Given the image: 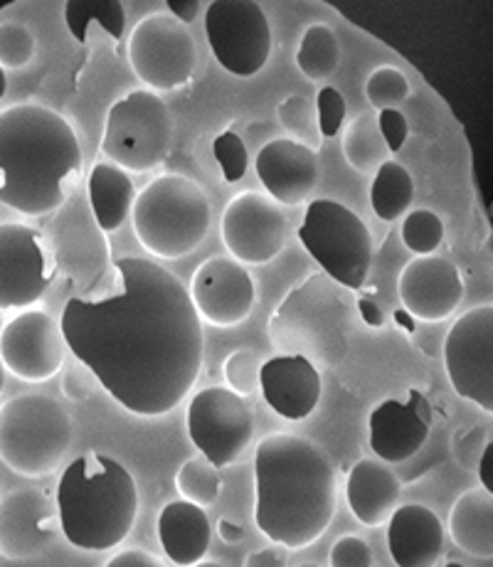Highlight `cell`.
I'll use <instances>...</instances> for the list:
<instances>
[{
	"label": "cell",
	"instance_id": "35",
	"mask_svg": "<svg viewBox=\"0 0 493 567\" xmlns=\"http://www.w3.org/2000/svg\"><path fill=\"white\" fill-rule=\"evenodd\" d=\"M38 38L20 20H3L0 23V68L23 70L35 60Z\"/></svg>",
	"mask_w": 493,
	"mask_h": 567
},
{
	"label": "cell",
	"instance_id": "45",
	"mask_svg": "<svg viewBox=\"0 0 493 567\" xmlns=\"http://www.w3.org/2000/svg\"><path fill=\"white\" fill-rule=\"evenodd\" d=\"M104 567H166V565H163V560L148 550L129 548V550L116 553Z\"/></svg>",
	"mask_w": 493,
	"mask_h": 567
},
{
	"label": "cell",
	"instance_id": "40",
	"mask_svg": "<svg viewBox=\"0 0 493 567\" xmlns=\"http://www.w3.org/2000/svg\"><path fill=\"white\" fill-rule=\"evenodd\" d=\"M486 432L481 427H462L454 432L452 437V456L454 462L466 468V472H476L481 456H484L486 450Z\"/></svg>",
	"mask_w": 493,
	"mask_h": 567
},
{
	"label": "cell",
	"instance_id": "50",
	"mask_svg": "<svg viewBox=\"0 0 493 567\" xmlns=\"http://www.w3.org/2000/svg\"><path fill=\"white\" fill-rule=\"evenodd\" d=\"M6 92H8V80H6V70L0 68V100H3L6 96Z\"/></svg>",
	"mask_w": 493,
	"mask_h": 567
},
{
	"label": "cell",
	"instance_id": "26",
	"mask_svg": "<svg viewBox=\"0 0 493 567\" xmlns=\"http://www.w3.org/2000/svg\"><path fill=\"white\" fill-rule=\"evenodd\" d=\"M449 536L471 558H493V494L481 486L464 491L449 511Z\"/></svg>",
	"mask_w": 493,
	"mask_h": 567
},
{
	"label": "cell",
	"instance_id": "49",
	"mask_svg": "<svg viewBox=\"0 0 493 567\" xmlns=\"http://www.w3.org/2000/svg\"><path fill=\"white\" fill-rule=\"evenodd\" d=\"M217 536H220L227 545H235L245 538V528L239 523L229 520V518H220L217 520Z\"/></svg>",
	"mask_w": 493,
	"mask_h": 567
},
{
	"label": "cell",
	"instance_id": "23",
	"mask_svg": "<svg viewBox=\"0 0 493 567\" xmlns=\"http://www.w3.org/2000/svg\"><path fill=\"white\" fill-rule=\"evenodd\" d=\"M388 550L398 567H434L444 550V526L432 508L398 506L388 520Z\"/></svg>",
	"mask_w": 493,
	"mask_h": 567
},
{
	"label": "cell",
	"instance_id": "41",
	"mask_svg": "<svg viewBox=\"0 0 493 567\" xmlns=\"http://www.w3.org/2000/svg\"><path fill=\"white\" fill-rule=\"evenodd\" d=\"M331 567H372L370 545L358 536H343L333 543Z\"/></svg>",
	"mask_w": 493,
	"mask_h": 567
},
{
	"label": "cell",
	"instance_id": "6",
	"mask_svg": "<svg viewBox=\"0 0 493 567\" xmlns=\"http://www.w3.org/2000/svg\"><path fill=\"white\" fill-rule=\"evenodd\" d=\"M131 220L146 252L161 259H183L193 255L210 233L213 210L195 181L178 173H163L136 195Z\"/></svg>",
	"mask_w": 493,
	"mask_h": 567
},
{
	"label": "cell",
	"instance_id": "42",
	"mask_svg": "<svg viewBox=\"0 0 493 567\" xmlns=\"http://www.w3.org/2000/svg\"><path fill=\"white\" fill-rule=\"evenodd\" d=\"M378 126H380L382 138H386V144L390 148V154H400L410 136L408 116H404L400 109H382V112H378Z\"/></svg>",
	"mask_w": 493,
	"mask_h": 567
},
{
	"label": "cell",
	"instance_id": "44",
	"mask_svg": "<svg viewBox=\"0 0 493 567\" xmlns=\"http://www.w3.org/2000/svg\"><path fill=\"white\" fill-rule=\"evenodd\" d=\"M289 555L281 545H267V548L251 550L245 560V567H287Z\"/></svg>",
	"mask_w": 493,
	"mask_h": 567
},
{
	"label": "cell",
	"instance_id": "32",
	"mask_svg": "<svg viewBox=\"0 0 493 567\" xmlns=\"http://www.w3.org/2000/svg\"><path fill=\"white\" fill-rule=\"evenodd\" d=\"M175 488L183 501H191L195 506H213L223 491V478L217 466L207 456L197 454L185 460L175 474Z\"/></svg>",
	"mask_w": 493,
	"mask_h": 567
},
{
	"label": "cell",
	"instance_id": "36",
	"mask_svg": "<svg viewBox=\"0 0 493 567\" xmlns=\"http://www.w3.org/2000/svg\"><path fill=\"white\" fill-rule=\"evenodd\" d=\"M410 96V80L402 70L392 68V64H382V68L372 70L366 82V100L368 104L382 112V109H394Z\"/></svg>",
	"mask_w": 493,
	"mask_h": 567
},
{
	"label": "cell",
	"instance_id": "12",
	"mask_svg": "<svg viewBox=\"0 0 493 567\" xmlns=\"http://www.w3.org/2000/svg\"><path fill=\"white\" fill-rule=\"evenodd\" d=\"M444 368L459 398L493 414V303L469 309L452 323Z\"/></svg>",
	"mask_w": 493,
	"mask_h": 567
},
{
	"label": "cell",
	"instance_id": "51",
	"mask_svg": "<svg viewBox=\"0 0 493 567\" xmlns=\"http://www.w3.org/2000/svg\"><path fill=\"white\" fill-rule=\"evenodd\" d=\"M6 365H3V358H0V395H3V390H6Z\"/></svg>",
	"mask_w": 493,
	"mask_h": 567
},
{
	"label": "cell",
	"instance_id": "31",
	"mask_svg": "<svg viewBox=\"0 0 493 567\" xmlns=\"http://www.w3.org/2000/svg\"><path fill=\"white\" fill-rule=\"evenodd\" d=\"M343 156L348 161V166L358 173H363V176L376 173L382 163L390 161L392 154L386 144V138L380 134L378 116L363 114L346 128Z\"/></svg>",
	"mask_w": 493,
	"mask_h": 567
},
{
	"label": "cell",
	"instance_id": "33",
	"mask_svg": "<svg viewBox=\"0 0 493 567\" xmlns=\"http://www.w3.org/2000/svg\"><path fill=\"white\" fill-rule=\"evenodd\" d=\"M277 118L281 128L287 134L299 141V144L309 146L316 151V146L321 144V128L319 122H316V106H311L309 100H304L299 94H291L277 106Z\"/></svg>",
	"mask_w": 493,
	"mask_h": 567
},
{
	"label": "cell",
	"instance_id": "9",
	"mask_svg": "<svg viewBox=\"0 0 493 567\" xmlns=\"http://www.w3.org/2000/svg\"><path fill=\"white\" fill-rule=\"evenodd\" d=\"M299 243L323 275L350 291L363 289L372 261V235L350 207L326 198L314 200L306 207Z\"/></svg>",
	"mask_w": 493,
	"mask_h": 567
},
{
	"label": "cell",
	"instance_id": "48",
	"mask_svg": "<svg viewBox=\"0 0 493 567\" xmlns=\"http://www.w3.org/2000/svg\"><path fill=\"white\" fill-rule=\"evenodd\" d=\"M476 474H479L481 486H484L489 494H493V442L486 444V450H484V456H481Z\"/></svg>",
	"mask_w": 493,
	"mask_h": 567
},
{
	"label": "cell",
	"instance_id": "2",
	"mask_svg": "<svg viewBox=\"0 0 493 567\" xmlns=\"http://www.w3.org/2000/svg\"><path fill=\"white\" fill-rule=\"evenodd\" d=\"M336 468L314 442L277 432L255 452V523L287 550L309 548L336 516Z\"/></svg>",
	"mask_w": 493,
	"mask_h": 567
},
{
	"label": "cell",
	"instance_id": "13",
	"mask_svg": "<svg viewBox=\"0 0 493 567\" xmlns=\"http://www.w3.org/2000/svg\"><path fill=\"white\" fill-rule=\"evenodd\" d=\"M188 434L217 468L235 464L255 437V412L229 388H205L188 405Z\"/></svg>",
	"mask_w": 493,
	"mask_h": 567
},
{
	"label": "cell",
	"instance_id": "53",
	"mask_svg": "<svg viewBox=\"0 0 493 567\" xmlns=\"http://www.w3.org/2000/svg\"><path fill=\"white\" fill-rule=\"evenodd\" d=\"M444 567H466V565H462V563H449V565H444Z\"/></svg>",
	"mask_w": 493,
	"mask_h": 567
},
{
	"label": "cell",
	"instance_id": "52",
	"mask_svg": "<svg viewBox=\"0 0 493 567\" xmlns=\"http://www.w3.org/2000/svg\"><path fill=\"white\" fill-rule=\"evenodd\" d=\"M193 567H225V565H220V563H215V560H201L197 565H193Z\"/></svg>",
	"mask_w": 493,
	"mask_h": 567
},
{
	"label": "cell",
	"instance_id": "39",
	"mask_svg": "<svg viewBox=\"0 0 493 567\" xmlns=\"http://www.w3.org/2000/svg\"><path fill=\"white\" fill-rule=\"evenodd\" d=\"M316 122H319L321 136L323 138H333L341 134V128L346 124V114L348 106L343 94L336 90V86H321L319 94H316Z\"/></svg>",
	"mask_w": 493,
	"mask_h": 567
},
{
	"label": "cell",
	"instance_id": "11",
	"mask_svg": "<svg viewBox=\"0 0 493 567\" xmlns=\"http://www.w3.org/2000/svg\"><path fill=\"white\" fill-rule=\"evenodd\" d=\"M129 64L156 92L188 84L197 64V45L188 25L163 10L141 18L129 35Z\"/></svg>",
	"mask_w": 493,
	"mask_h": 567
},
{
	"label": "cell",
	"instance_id": "54",
	"mask_svg": "<svg viewBox=\"0 0 493 567\" xmlns=\"http://www.w3.org/2000/svg\"><path fill=\"white\" fill-rule=\"evenodd\" d=\"M299 567H321V565H299Z\"/></svg>",
	"mask_w": 493,
	"mask_h": 567
},
{
	"label": "cell",
	"instance_id": "10",
	"mask_svg": "<svg viewBox=\"0 0 493 567\" xmlns=\"http://www.w3.org/2000/svg\"><path fill=\"white\" fill-rule=\"evenodd\" d=\"M205 35L217 64L235 78L249 80L267 68L271 25L257 0H210Z\"/></svg>",
	"mask_w": 493,
	"mask_h": 567
},
{
	"label": "cell",
	"instance_id": "25",
	"mask_svg": "<svg viewBox=\"0 0 493 567\" xmlns=\"http://www.w3.org/2000/svg\"><path fill=\"white\" fill-rule=\"evenodd\" d=\"M158 540L171 563L193 567L205 560L210 550V518L203 506H195L191 501H171L158 514Z\"/></svg>",
	"mask_w": 493,
	"mask_h": 567
},
{
	"label": "cell",
	"instance_id": "34",
	"mask_svg": "<svg viewBox=\"0 0 493 567\" xmlns=\"http://www.w3.org/2000/svg\"><path fill=\"white\" fill-rule=\"evenodd\" d=\"M402 243L412 255H434L444 243V223L432 210H412L402 223Z\"/></svg>",
	"mask_w": 493,
	"mask_h": 567
},
{
	"label": "cell",
	"instance_id": "19",
	"mask_svg": "<svg viewBox=\"0 0 493 567\" xmlns=\"http://www.w3.org/2000/svg\"><path fill=\"white\" fill-rule=\"evenodd\" d=\"M398 293L412 319L440 323L454 316L464 301V279L452 259L436 255L414 257L400 271Z\"/></svg>",
	"mask_w": 493,
	"mask_h": 567
},
{
	"label": "cell",
	"instance_id": "8",
	"mask_svg": "<svg viewBox=\"0 0 493 567\" xmlns=\"http://www.w3.org/2000/svg\"><path fill=\"white\" fill-rule=\"evenodd\" d=\"M173 114L156 92L134 90L106 112L102 154L126 173H146L168 158Z\"/></svg>",
	"mask_w": 493,
	"mask_h": 567
},
{
	"label": "cell",
	"instance_id": "14",
	"mask_svg": "<svg viewBox=\"0 0 493 567\" xmlns=\"http://www.w3.org/2000/svg\"><path fill=\"white\" fill-rule=\"evenodd\" d=\"M220 237L227 252L243 265H267L287 247L289 220L269 195L245 190L227 203Z\"/></svg>",
	"mask_w": 493,
	"mask_h": 567
},
{
	"label": "cell",
	"instance_id": "29",
	"mask_svg": "<svg viewBox=\"0 0 493 567\" xmlns=\"http://www.w3.org/2000/svg\"><path fill=\"white\" fill-rule=\"evenodd\" d=\"M62 20L76 42L86 40L92 23H96L114 40H122L126 28V8L124 0H64Z\"/></svg>",
	"mask_w": 493,
	"mask_h": 567
},
{
	"label": "cell",
	"instance_id": "18",
	"mask_svg": "<svg viewBox=\"0 0 493 567\" xmlns=\"http://www.w3.org/2000/svg\"><path fill=\"white\" fill-rule=\"evenodd\" d=\"M60 516L45 491L16 488L0 498V558L28 563L58 536Z\"/></svg>",
	"mask_w": 493,
	"mask_h": 567
},
{
	"label": "cell",
	"instance_id": "24",
	"mask_svg": "<svg viewBox=\"0 0 493 567\" xmlns=\"http://www.w3.org/2000/svg\"><path fill=\"white\" fill-rule=\"evenodd\" d=\"M402 496L400 478L376 460H360L348 474V508L363 526L378 528L392 518Z\"/></svg>",
	"mask_w": 493,
	"mask_h": 567
},
{
	"label": "cell",
	"instance_id": "7",
	"mask_svg": "<svg viewBox=\"0 0 493 567\" xmlns=\"http://www.w3.org/2000/svg\"><path fill=\"white\" fill-rule=\"evenodd\" d=\"M74 440L70 412L40 392H23L0 405V462L25 478L58 472Z\"/></svg>",
	"mask_w": 493,
	"mask_h": 567
},
{
	"label": "cell",
	"instance_id": "4",
	"mask_svg": "<svg viewBox=\"0 0 493 567\" xmlns=\"http://www.w3.org/2000/svg\"><path fill=\"white\" fill-rule=\"evenodd\" d=\"M60 528L70 545L104 553L122 545L138 516V488L124 464L86 452L64 466L58 482Z\"/></svg>",
	"mask_w": 493,
	"mask_h": 567
},
{
	"label": "cell",
	"instance_id": "15",
	"mask_svg": "<svg viewBox=\"0 0 493 567\" xmlns=\"http://www.w3.org/2000/svg\"><path fill=\"white\" fill-rule=\"evenodd\" d=\"M68 353L62 323L48 311L25 309L0 331V358L10 375L23 383H45L60 373Z\"/></svg>",
	"mask_w": 493,
	"mask_h": 567
},
{
	"label": "cell",
	"instance_id": "17",
	"mask_svg": "<svg viewBox=\"0 0 493 567\" xmlns=\"http://www.w3.org/2000/svg\"><path fill=\"white\" fill-rule=\"evenodd\" d=\"M188 291L201 319L217 329H233L247 321L257 297L255 281L235 257L205 259L195 269Z\"/></svg>",
	"mask_w": 493,
	"mask_h": 567
},
{
	"label": "cell",
	"instance_id": "20",
	"mask_svg": "<svg viewBox=\"0 0 493 567\" xmlns=\"http://www.w3.org/2000/svg\"><path fill=\"white\" fill-rule=\"evenodd\" d=\"M368 427L370 450L382 462H408L430 437V402L420 390H410L408 402L382 400L372 408Z\"/></svg>",
	"mask_w": 493,
	"mask_h": 567
},
{
	"label": "cell",
	"instance_id": "5",
	"mask_svg": "<svg viewBox=\"0 0 493 567\" xmlns=\"http://www.w3.org/2000/svg\"><path fill=\"white\" fill-rule=\"evenodd\" d=\"M358 316L353 291L328 275H311L271 313V346L281 355H304L316 368H333L346 361Z\"/></svg>",
	"mask_w": 493,
	"mask_h": 567
},
{
	"label": "cell",
	"instance_id": "38",
	"mask_svg": "<svg viewBox=\"0 0 493 567\" xmlns=\"http://www.w3.org/2000/svg\"><path fill=\"white\" fill-rule=\"evenodd\" d=\"M223 370H225L227 388L235 390L237 395L247 398L259 388L261 363H259V358L255 353L247 351V348H239V351L229 353Z\"/></svg>",
	"mask_w": 493,
	"mask_h": 567
},
{
	"label": "cell",
	"instance_id": "16",
	"mask_svg": "<svg viewBox=\"0 0 493 567\" xmlns=\"http://www.w3.org/2000/svg\"><path fill=\"white\" fill-rule=\"evenodd\" d=\"M52 281L48 247L23 223H0V311L30 309Z\"/></svg>",
	"mask_w": 493,
	"mask_h": 567
},
{
	"label": "cell",
	"instance_id": "47",
	"mask_svg": "<svg viewBox=\"0 0 493 567\" xmlns=\"http://www.w3.org/2000/svg\"><path fill=\"white\" fill-rule=\"evenodd\" d=\"M358 313L360 321L370 326V329H382V323H386V316H382L380 307L368 297H358Z\"/></svg>",
	"mask_w": 493,
	"mask_h": 567
},
{
	"label": "cell",
	"instance_id": "28",
	"mask_svg": "<svg viewBox=\"0 0 493 567\" xmlns=\"http://www.w3.org/2000/svg\"><path fill=\"white\" fill-rule=\"evenodd\" d=\"M414 200V181L398 161H386L372 173L370 205L382 223H394L410 210Z\"/></svg>",
	"mask_w": 493,
	"mask_h": 567
},
{
	"label": "cell",
	"instance_id": "37",
	"mask_svg": "<svg viewBox=\"0 0 493 567\" xmlns=\"http://www.w3.org/2000/svg\"><path fill=\"white\" fill-rule=\"evenodd\" d=\"M213 154L227 183H237L247 176V168H249L247 146L235 131H223V134L215 136Z\"/></svg>",
	"mask_w": 493,
	"mask_h": 567
},
{
	"label": "cell",
	"instance_id": "3",
	"mask_svg": "<svg viewBox=\"0 0 493 567\" xmlns=\"http://www.w3.org/2000/svg\"><path fill=\"white\" fill-rule=\"evenodd\" d=\"M80 166V138L60 112L35 102L0 109V205L25 217L60 210Z\"/></svg>",
	"mask_w": 493,
	"mask_h": 567
},
{
	"label": "cell",
	"instance_id": "27",
	"mask_svg": "<svg viewBox=\"0 0 493 567\" xmlns=\"http://www.w3.org/2000/svg\"><path fill=\"white\" fill-rule=\"evenodd\" d=\"M86 190H90L92 215L102 233H116L129 220L131 213H134V181L129 178L124 168L114 166L112 161L96 163L90 173Z\"/></svg>",
	"mask_w": 493,
	"mask_h": 567
},
{
	"label": "cell",
	"instance_id": "22",
	"mask_svg": "<svg viewBox=\"0 0 493 567\" xmlns=\"http://www.w3.org/2000/svg\"><path fill=\"white\" fill-rule=\"evenodd\" d=\"M259 388L267 405L284 420L299 422L321 400V373L304 355H277L261 363Z\"/></svg>",
	"mask_w": 493,
	"mask_h": 567
},
{
	"label": "cell",
	"instance_id": "1",
	"mask_svg": "<svg viewBox=\"0 0 493 567\" xmlns=\"http://www.w3.org/2000/svg\"><path fill=\"white\" fill-rule=\"evenodd\" d=\"M114 267L122 293L64 303V341L124 410L161 417L181 405L201 375L203 319L191 291L158 261L124 257Z\"/></svg>",
	"mask_w": 493,
	"mask_h": 567
},
{
	"label": "cell",
	"instance_id": "21",
	"mask_svg": "<svg viewBox=\"0 0 493 567\" xmlns=\"http://www.w3.org/2000/svg\"><path fill=\"white\" fill-rule=\"evenodd\" d=\"M259 183L279 205H301L311 198L321 168L316 151L294 138H271L255 158Z\"/></svg>",
	"mask_w": 493,
	"mask_h": 567
},
{
	"label": "cell",
	"instance_id": "30",
	"mask_svg": "<svg viewBox=\"0 0 493 567\" xmlns=\"http://www.w3.org/2000/svg\"><path fill=\"white\" fill-rule=\"evenodd\" d=\"M296 68L309 82L331 80L341 64V42L326 23H314L301 32L299 50H296Z\"/></svg>",
	"mask_w": 493,
	"mask_h": 567
},
{
	"label": "cell",
	"instance_id": "43",
	"mask_svg": "<svg viewBox=\"0 0 493 567\" xmlns=\"http://www.w3.org/2000/svg\"><path fill=\"white\" fill-rule=\"evenodd\" d=\"M92 373L82 363L68 368L62 375V395L70 402H84L92 395Z\"/></svg>",
	"mask_w": 493,
	"mask_h": 567
},
{
	"label": "cell",
	"instance_id": "46",
	"mask_svg": "<svg viewBox=\"0 0 493 567\" xmlns=\"http://www.w3.org/2000/svg\"><path fill=\"white\" fill-rule=\"evenodd\" d=\"M166 8L168 13L175 16L181 20V23L191 25L195 23L197 18H201V0H166Z\"/></svg>",
	"mask_w": 493,
	"mask_h": 567
}]
</instances>
